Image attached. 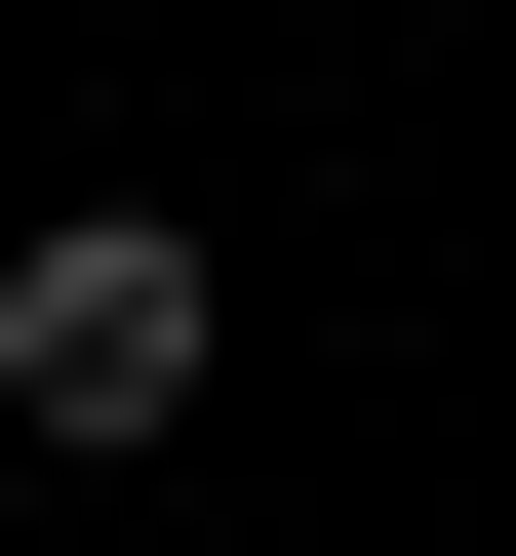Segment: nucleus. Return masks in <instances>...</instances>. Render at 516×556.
Returning <instances> with one entry per match:
<instances>
[{
  "mask_svg": "<svg viewBox=\"0 0 516 556\" xmlns=\"http://www.w3.org/2000/svg\"><path fill=\"white\" fill-rule=\"evenodd\" d=\"M199 358H239V278H199L160 199H80V239H0V397H40V438H160Z\"/></svg>",
  "mask_w": 516,
  "mask_h": 556,
  "instance_id": "obj_1",
  "label": "nucleus"
}]
</instances>
